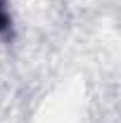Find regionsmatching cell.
I'll return each mask as SVG.
<instances>
[{
    "mask_svg": "<svg viewBox=\"0 0 121 123\" xmlns=\"http://www.w3.org/2000/svg\"><path fill=\"white\" fill-rule=\"evenodd\" d=\"M12 33V14L7 7V0H0V36Z\"/></svg>",
    "mask_w": 121,
    "mask_h": 123,
    "instance_id": "6da1fadb",
    "label": "cell"
}]
</instances>
